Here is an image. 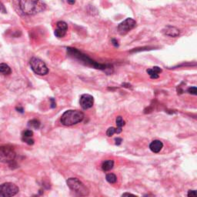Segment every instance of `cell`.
Masks as SVG:
<instances>
[{"instance_id":"14","label":"cell","mask_w":197,"mask_h":197,"mask_svg":"<svg viewBox=\"0 0 197 197\" xmlns=\"http://www.w3.org/2000/svg\"><path fill=\"white\" fill-rule=\"evenodd\" d=\"M11 69L7 64L0 63V74L2 75H9L11 73Z\"/></svg>"},{"instance_id":"12","label":"cell","mask_w":197,"mask_h":197,"mask_svg":"<svg viewBox=\"0 0 197 197\" xmlns=\"http://www.w3.org/2000/svg\"><path fill=\"white\" fill-rule=\"evenodd\" d=\"M114 166V161L113 160H106V161L103 162L102 164V170L104 172H108L112 170Z\"/></svg>"},{"instance_id":"28","label":"cell","mask_w":197,"mask_h":197,"mask_svg":"<svg viewBox=\"0 0 197 197\" xmlns=\"http://www.w3.org/2000/svg\"><path fill=\"white\" fill-rule=\"evenodd\" d=\"M67 2L69 4H74L75 3V0H67Z\"/></svg>"},{"instance_id":"11","label":"cell","mask_w":197,"mask_h":197,"mask_svg":"<svg viewBox=\"0 0 197 197\" xmlns=\"http://www.w3.org/2000/svg\"><path fill=\"white\" fill-rule=\"evenodd\" d=\"M165 34L166 36H170V37H176L180 35V31L176 28L173 27V26H167L165 30H164Z\"/></svg>"},{"instance_id":"20","label":"cell","mask_w":197,"mask_h":197,"mask_svg":"<svg viewBox=\"0 0 197 197\" xmlns=\"http://www.w3.org/2000/svg\"><path fill=\"white\" fill-rule=\"evenodd\" d=\"M22 140L25 142H26L29 145H33L34 144V140L32 139V137H27V138H22Z\"/></svg>"},{"instance_id":"17","label":"cell","mask_w":197,"mask_h":197,"mask_svg":"<svg viewBox=\"0 0 197 197\" xmlns=\"http://www.w3.org/2000/svg\"><path fill=\"white\" fill-rule=\"evenodd\" d=\"M29 126L34 129H39L40 126V122L37 120H32L29 122Z\"/></svg>"},{"instance_id":"21","label":"cell","mask_w":197,"mask_h":197,"mask_svg":"<svg viewBox=\"0 0 197 197\" xmlns=\"http://www.w3.org/2000/svg\"><path fill=\"white\" fill-rule=\"evenodd\" d=\"M188 92L189 93L192 94V95H195L196 96L197 94V89L196 86H193V87H190L188 89Z\"/></svg>"},{"instance_id":"3","label":"cell","mask_w":197,"mask_h":197,"mask_svg":"<svg viewBox=\"0 0 197 197\" xmlns=\"http://www.w3.org/2000/svg\"><path fill=\"white\" fill-rule=\"evenodd\" d=\"M68 186L72 191L76 193L79 196H88L89 193L87 187L76 178H70L66 181Z\"/></svg>"},{"instance_id":"23","label":"cell","mask_w":197,"mask_h":197,"mask_svg":"<svg viewBox=\"0 0 197 197\" xmlns=\"http://www.w3.org/2000/svg\"><path fill=\"white\" fill-rule=\"evenodd\" d=\"M0 12H2V13H6V8H5L4 5H3L2 3L1 2H0Z\"/></svg>"},{"instance_id":"7","label":"cell","mask_w":197,"mask_h":197,"mask_svg":"<svg viewBox=\"0 0 197 197\" xmlns=\"http://www.w3.org/2000/svg\"><path fill=\"white\" fill-rule=\"evenodd\" d=\"M135 26H136L135 21L131 18H128V19H125L123 22H121L117 29H118V32L120 35H126L130 30H132Z\"/></svg>"},{"instance_id":"1","label":"cell","mask_w":197,"mask_h":197,"mask_svg":"<svg viewBox=\"0 0 197 197\" xmlns=\"http://www.w3.org/2000/svg\"><path fill=\"white\" fill-rule=\"evenodd\" d=\"M20 9L26 15H35L44 11L46 5L41 0H20Z\"/></svg>"},{"instance_id":"16","label":"cell","mask_w":197,"mask_h":197,"mask_svg":"<svg viewBox=\"0 0 197 197\" xmlns=\"http://www.w3.org/2000/svg\"><path fill=\"white\" fill-rule=\"evenodd\" d=\"M54 33H55V36H56V37L62 38L66 36V30H64V29H59V28H57V29H56L55 30V32Z\"/></svg>"},{"instance_id":"22","label":"cell","mask_w":197,"mask_h":197,"mask_svg":"<svg viewBox=\"0 0 197 197\" xmlns=\"http://www.w3.org/2000/svg\"><path fill=\"white\" fill-rule=\"evenodd\" d=\"M187 196L189 197H192V196H196V190H190L188 192V194Z\"/></svg>"},{"instance_id":"18","label":"cell","mask_w":197,"mask_h":197,"mask_svg":"<svg viewBox=\"0 0 197 197\" xmlns=\"http://www.w3.org/2000/svg\"><path fill=\"white\" fill-rule=\"evenodd\" d=\"M33 132L32 130H26L22 132V138H27V137H32Z\"/></svg>"},{"instance_id":"9","label":"cell","mask_w":197,"mask_h":197,"mask_svg":"<svg viewBox=\"0 0 197 197\" xmlns=\"http://www.w3.org/2000/svg\"><path fill=\"white\" fill-rule=\"evenodd\" d=\"M163 148V143L160 140H154L150 143V149L154 153H160Z\"/></svg>"},{"instance_id":"8","label":"cell","mask_w":197,"mask_h":197,"mask_svg":"<svg viewBox=\"0 0 197 197\" xmlns=\"http://www.w3.org/2000/svg\"><path fill=\"white\" fill-rule=\"evenodd\" d=\"M80 106L83 110H88L92 108L94 103L93 97L89 94H83L80 97Z\"/></svg>"},{"instance_id":"26","label":"cell","mask_w":197,"mask_h":197,"mask_svg":"<svg viewBox=\"0 0 197 197\" xmlns=\"http://www.w3.org/2000/svg\"><path fill=\"white\" fill-rule=\"evenodd\" d=\"M112 42H113L114 46H118V42H117V41L116 40V39H112Z\"/></svg>"},{"instance_id":"24","label":"cell","mask_w":197,"mask_h":197,"mask_svg":"<svg viewBox=\"0 0 197 197\" xmlns=\"http://www.w3.org/2000/svg\"><path fill=\"white\" fill-rule=\"evenodd\" d=\"M122 140L121 138H116V145H120L121 144V142H122Z\"/></svg>"},{"instance_id":"19","label":"cell","mask_w":197,"mask_h":197,"mask_svg":"<svg viewBox=\"0 0 197 197\" xmlns=\"http://www.w3.org/2000/svg\"><path fill=\"white\" fill-rule=\"evenodd\" d=\"M115 133H116V128H114V127H110V128H109L106 131V135H108L109 137L112 136V135H113Z\"/></svg>"},{"instance_id":"4","label":"cell","mask_w":197,"mask_h":197,"mask_svg":"<svg viewBox=\"0 0 197 197\" xmlns=\"http://www.w3.org/2000/svg\"><path fill=\"white\" fill-rule=\"evenodd\" d=\"M30 66L33 72L39 76H45L48 73L49 69L46 63L40 59L36 57H32L30 59Z\"/></svg>"},{"instance_id":"25","label":"cell","mask_w":197,"mask_h":197,"mask_svg":"<svg viewBox=\"0 0 197 197\" xmlns=\"http://www.w3.org/2000/svg\"><path fill=\"white\" fill-rule=\"evenodd\" d=\"M122 196H135V195H134V194H132V193H123V194L122 195Z\"/></svg>"},{"instance_id":"15","label":"cell","mask_w":197,"mask_h":197,"mask_svg":"<svg viewBox=\"0 0 197 197\" xmlns=\"http://www.w3.org/2000/svg\"><path fill=\"white\" fill-rule=\"evenodd\" d=\"M106 181L108 182V183H111V184H113V183H116V182L117 177L116 175L113 174V173H109V174H107L106 176Z\"/></svg>"},{"instance_id":"2","label":"cell","mask_w":197,"mask_h":197,"mask_svg":"<svg viewBox=\"0 0 197 197\" xmlns=\"http://www.w3.org/2000/svg\"><path fill=\"white\" fill-rule=\"evenodd\" d=\"M84 119V113L79 110H68L62 114L61 123L66 126L76 125Z\"/></svg>"},{"instance_id":"29","label":"cell","mask_w":197,"mask_h":197,"mask_svg":"<svg viewBox=\"0 0 197 197\" xmlns=\"http://www.w3.org/2000/svg\"><path fill=\"white\" fill-rule=\"evenodd\" d=\"M16 110H18V112H23V109L22 108H20V107H19V108H16Z\"/></svg>"},{"instance_id":"10","label":"cell","mask_w":197,"mask_h":197,"mask_svg":"<svg viewBox=\"0 0 197 197\" xmlns=\"http://www.w3.org/2000/svg\"><path fill=\"white\" fill-rule=\"evenodd\" d=\"M146 72L151 79H158L159 74H160V72H162V69H160L158 66H154L152 69H147Z\"/></svg>"},{"instance_id":"6","label":"cell","mask_w":197,"mask_h":197,"mask_svg":"<svg viewBox=\"0 0 197 197\" xmlns=\"http://www.w3.org/2000/svg\"><path fill=\"white\" fill-rule=\"evenodd\" d=\"M19 187L12 183H5L0 185V197L13 196L19 193Z\"/></svg>"},{"instance_id":"13","label":"cell","mask_w":197,"mask_h":197,"mask_svg":"<svg viewBox=\"0 0 197 197\" xmlns=\"http://www.w3.org/2000/svg\"><path fill=\"white\" fill-rule=\"evenodd\" d=\"M116 122L117 126V128L116 129V133L119 134L122 132V127L125 126V121L122 120V116H118L116 120Z\"/></svg>"},{"instance_id":"5","label":"cell","mask_w":197,"mask_h":197,"mask_svg":"<svg viewBox=\"0 0 197 197\" xmlns=\"http://www.w3.org/2000/svg\"><path fill=\"white\" fill-rule=\"evenodd\" d=\"M16 158L14 150L8 145L0 146V162L5 163H12Z\"/></svg>"},{"instance_id":"27","label":"cell","mask_w":197,"mask_h":197,"mask_svg":"<svg viewBox=\"0 0 197 197\" xmlns=\"http://www.w3.org/2000/svg\"><path fill=\"white\" fill-rule=\"evenodd\" d=\"M51 101H52V108H54V107L56 106V103H55V102H54L53 99H51Z\"/></svg>"}]
</instances>
